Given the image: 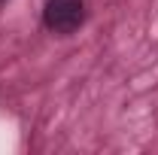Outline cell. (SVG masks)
Listing matches in <instances>:
<instances>
[{
	"mask_svg": "<svg viewBox=\"0 0 158 155\" xmlns=\"http://www.w3.org/2000/svg\"><path fill=\"white\" fill-rule=\"evenodd\" d=\"M88 19L85 0H46L43 3V27L55 37H70Z\"/></svg>",
	"mask_w": 158,
	"mask_h": 155,
	"instance_id": "6da1fadb",
	"label": "cell"
},
{
	"mask_svg": "<svg viewBox=\"0 0 158 155\" xmlns=\"http://www.w3.org/2000/svg\"><path fill=\"white\" fill-rule=\"evenodd\" d=\"M0 3H6V0H0Z\"/></svg>",
	"mask_w": 158,
	"mask_h": 155,
	"instance_id": "7a4b0ae2",
	"label": "cell"
}]
</instances>
